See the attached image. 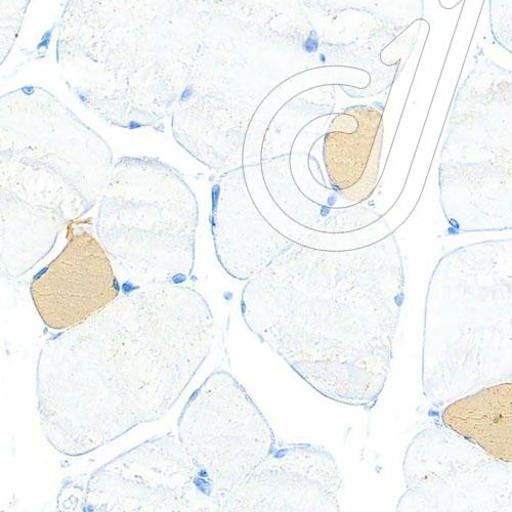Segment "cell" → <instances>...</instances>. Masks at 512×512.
Wrapping results in <instances>:
<instances>
[{
    "label": "cell",
    "instance_id": "cell-1",
    "mask_svg": "<svg viewBox=\"0 0 512 512\" xmlns=\"http://www.w3.org/2000/svg\"><path fill=\"white\" fill-rule=\"evenodd\" d=\"M215 318L184 284L124 291L105 310L42 345L36 398L60 454H91L172 410L208 358Z\"/></svg>",
    "mask_w": 512,
    "mask_h": 512
},
{
    "label": "cell",
    "instance_id": "cell-2",
    "mask_svg": "<svg viewBox=\"0 0 512 512\" xmlns=\"http://www.w3.org/2000/svg\"><path fill=\"white\" fill-rule=\"evenodd\" d=\"M394 233L343 250L295 242L247 281V328L329 401L372 410L386 387L405 298Z\"/></svg>",
    "mask_w": 512,
    "mask_h": 512
},
{
    "label": "cell",
    "instance_id": "cell-3",
    "mask_svg": "<svg viewBox=\"0 0 512 512\" xmlns=\"http://www.w3.org/2000/svg\"><path fill=\"white\" fill-rule=\"evenodd\" d=\"M198 0H66L56 59L69 91L110 125L164 133L197 69Z\"/></svg>",
    "mask_w": 512,
    "mask_h": 512
},
{
    "label": "cell",
    "instance_id": "cell-4",
    "mask_svg": "<svg viewBox=\"0 0 512 512\" xmlns=\"http://www.w3.org/2000/svg\"><path fill=\"white\" fill-rule=\"evenodd\" d=\"M110 145L54 94L23 87L0 100V266L16 281L98 206Z\"/></svg>",
    "mask_w": 512,
    "mask_h": 512
},
{
    "label": "cell",
    "instance_id": "cell-5",
    "mask_svg": "<svg viewBox=\"0 0 512 512\" xmlns=\"http://www.w3.org/2000/svg\"><path fill=\"white\" fill-rule=\"evenodd\" d=\"M423 394L439 407L512 381V238L454 249L426 292Z\"/></svg>",
    "mask_w": 512,
    "mask_h": 512
},
{
    "label": "cell",
    "instance_id": "cell-6",
    "mask_svg": "<svg viewBox=\"0 0 512 512\" xmlns=\"http://www.w3.org/2000/svg\"><path fill=\"white\" fill-rule=\"evenodd\" d=\"M199 205L179 170L159 158L118 159L98 204L96 235L131 289L193 275Z\"/></svg>",
    "mask_w": 512,
    "mask_h": 512
},
{
    "label": "cell",
    "instance_id": "cell-7",
    "mask_svg": "<svg viewBox=\"0 0 512 512\" xmlns=\"http://www.w3.org/2000/svg\"><path fill=\"white\" fill-rule=\"evenodd\" d=\"M439 188L454 233L512 230V85L459 94L441 152Z\"/></svg>",
    "mask_w": 512,
    "mask_h": 512
},
{
    "label": "cell",
    "instance_id": "cell-8",
    "mask_svg": "<svg viewBox=\"0 0 512 512\" xmlns=\"http://www.w3.org/2000/svg\"><path fill=\"white\" fill-rule=\"evenodd\" d=\"M178 437L196 465L216 511L277 444L263 412L225 370L213 371L178 420Z\"/></svg>",
    "mask_w": 512,
    "mask_h": 512
},
{
    "label": "cell",
    "instance_id": "cell-9",
    "mask_svg": "<svg viewBox=\"0 0 512 512\" xmlns=\"http://www.w3.org/2000/svg\"><path fill=\"white\" fill-rule=\"evenodd\" d=\"M78 493L83 511H216L196 465L173 434L121 453L96 469Z\"/></svg>",
    "mask_w": 512,
    "mask_h": 512
},
{
    "label": "cell",
    "instance_id": "cell-10",
    "mask_svg": "<svg viewBox=\"0 0 512 512\" xmlns=\"http://www.w3.org/2000/svg\"><path fill=\"white\" fill-rule=\"evenodd\" d=\"M92 226V220L71 223L62 251L30 282L35 310L50 330L65 331L87 322L121 294L110 256Z\"/></svg>",
    "mask_w": 512,
    "mask_h": 512
},
{
    "label": "cell",
    "instance_id": "cell-11",
    "mask_svg": "<svg viewBox=\"0 0 512 512\" xmlns=\"http://www.w3.org/2000/svg\"><path fill=\"white\" fill-rule=\"evenodd\" d=\"M343 478L333 455L308 443H278L223 511H340Z\"/></svg>",
    "mask_w": 512,
    "mask_h": 512
},
{
    "label": "cell",
    "instance_id": "cell-12",
    "mask_svg": "<svg viewBox=\"0 0 512 512\" xmlns=\"http://www.w3.org/2000/svg\"><path fill=\"white\" fill-rule=\"evenodd\" d=\"M210 225L220 265L239 281L258 275L296 242L263 215L244 165L221 173L213 184Z\"/></svg>",
    "mask_w": 512,
    "mask_h": 512
},
{
    "label": "cell",
    "instance_id": "cell-13",
    "mask_svg": "<svg viewBox=\"0 0 512 512\" xmlns=\"http://www.w3.org/2000/svg\"><path fill=\"white\" fill-rule=\"evenodd\" d=\"M382 114L359 107L338 114L324 136L323 161L332 190L351 204L377 188L383 148Z\"/></svg>",
    "mask_w": 512,
    "mask_h": 512
},
{
    "label": "cell",
    "instance_id": "cell-14",
    "mask_svg": "<svg viewBox=\"0 0 512 512\" xmlns=\"http://www.w3.org/2000/svg\"><path fill=\"white\" fill-rule=\"evenodd\" d=\"M441 421L491 458L512 464V381L493 383L451 401Z\"/></svg>",
    "mask_w": 512,
    "mask_h": 512
},
{
    "label": "cell",
    "instance_id": "cell-15",
    "mask_svg": "<svg viewBox=\"0 0 512 512\" xmlns=\"http://www.w3.org/2000/svg\"><path fill=\"white\" fill-rule=\"evenodd\" d=\"M290 154L262 159L261 174L271 199L290 221L306 230L324 234H344L363 230L381 220L372 206L319 204L298 188Z\"/></svg>",
    "mask_w": 512,
    "mask_h": 512
},
{
    "label": "cell",
    "instance_id": "cell-16",
    "mask_svg": "<svg viewBox=\"0 0 512 512\" xmlns=\"http://www.w3.org/2000/svg\"><path fill=\"white\" fill-rule=\"evenodd\" d=\"M31 0H2V64L19 37Z\"/></svg>",
    "mask_w": 512,
    "mask_h": 512
},
{
    "label": "cell",
    "instance_id": "cell-17",
    "mask_svg": "<svg viewBox=\"0 0 512 512\" xmlns=\"http://www.w3.org/2000/svg\"><path fill=\"white\" fill-rule=\"evenodd\" d=\"M319 49V37L315 30H312L309 37L305 41L304 50L305 52L312 54L317 52Z\"/></svg>",
    "mask_w": 512,
    "mask_h": 512
},
{
    "label": "cell",
    "instance_id": "cell-18",
    "mask_svg": "<svg viewBox=\"0 0 512 512\" xmlns=\"http://www.w3.org/2000/svg\"><path fill=\"white\" fill-rule=\"evenodd\" d=\"M320 61L321 63H326V57L323 54L320 55Z\"/></svg>",
    "mask_w": 512,
    "mask_h": 512
}]
</instances>
